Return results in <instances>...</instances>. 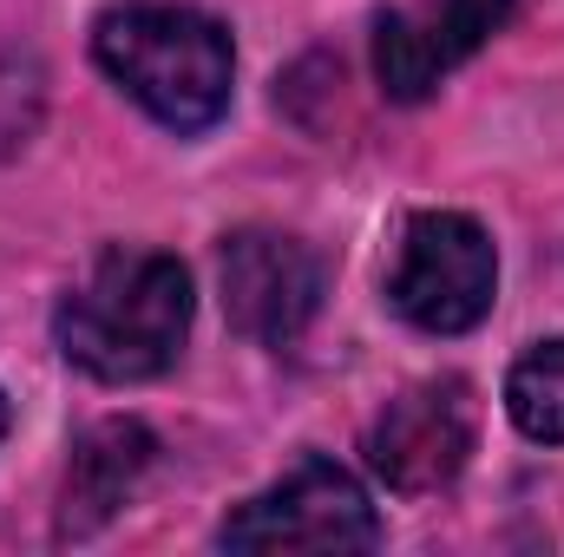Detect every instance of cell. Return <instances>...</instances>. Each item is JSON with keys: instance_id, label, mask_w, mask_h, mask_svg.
Returning a JSON list of instances; mask_svg holds the SVG:
<instances>
[{"instance_id": "1", "label": "cell", "mask_w": 564, "mask_h": 557, "mask_svg": "<svg viewBox=\"0 0 564 557\" xmlns=\"http://www.w3.org/2000/svg\"><path fill=\"white\" fill-rule=\"evenodd\" d=\"M191 270L164 250H106L79 288H66L59 315H53V335H59V354L93 374V381H151L164 374L177 354H184V335H191Z\"/></svg>"}, {"instance_id": "2", "label": "cell", "mask_w": 564, "mask_h": 557, "mask_svg": "<svg viewBox=\"0 0 564 557\" xmlns=\"http://www.w3.org/2000/svg\"><path fill=\"white\" fill-rule=\"evenodd\" d=\"M93 59L126 99H139L177 139L210 132L230 112L237 53H230V33L197 7H171V0L106 7L93 26Z\"/></svg>"}, {"instance_id": "3", "label": "cell", "mask_w": 564, "mask_h": 557, "mask_svg": "<svg viewBox=\"0 0 564 557\" xmlns=\"http://www.w3.org/2000/svg\"><path fill=\"white\" fill-rule=\"evenodd\" d=\"M217 545L224 551H375L381 512L348 466L308 452L276 485H263L224 518Z\"/></svg>"}, {"instance_id": "4", "label": "cell", "mask_w": 564, "mask_h": 557, "mask_svg": "<svg viewBox=\"0 0 564 557\" xmlns=\"http://www.w3.org/2000/svg\"><path fill=\"white\" fill-rule=\"evenodd\" d=\"M492 295H499V256L466 210L408 217L388 270V302L401 308V321L426 335H466L492 315Z\"/></svg>"}, {"instance_id": "5", "label": "cell", "mask_w": 564, "mask_h": 557, "mask_svg": "<svg viewBox=\"0 0 564 557\" xmlns=\"http://www.w3.org/2000/svg\"><path fill=\"white\" fill-rule=\"evenodd\" d=\"M479 439V401L459 374H433L414 381L408 394H394L381 419L368 426V466L388 492H440L466 472Z\"/></svg>"}, {"instance_id": "6", "label": "cell", "mask_w": 564, "mask_h": 557, "mask_svg": "<svg viewBox=\"0 0 564 557\" xmlns=\"http://www.w3.org/2000/svg\"><path fill=\"white\" fill-rule=\"evenodd\" d=\"M217 276H224L230 328L263 341V348H289L315 321V308H322V263H315V250L282 237V230H237V237H224Z\"/></svg>"}, {"instance_id": "7", "label": "cell", "mask_w": 564, "mask_h": 557, "mask_svg": "<svg viewBox=\"0 0 564 557\" xmlns=\"http://www.w3.org/2000/svg\"><path fill=\"white\" fill-rule=\"evenodd\" d=\"M512 20V0H426L408 13H381L375 26V79L394 106H421L440 92L453 66H466L499 26Z\"/></svg>"}, {"instance_id": "8", "label": "cell", "mask_w": 564, "mask_h": 557, "mask_svg": "<svg viewBox=\"0 0 564 557\" xmlns=\"http://www.w3.org/2000/svg\"><path fill=\"white\" fill-rule=\"evenodd\" d=\"M151 452H158V439L144 433L139 419H106V426H93V433L79 439V452H73V472H66L59 538L99 532V525L132 499V485L144 479Z\"/></svg>"}, {"instance_id": "9", "label": "cell", "mask_w": 564, "mask_h": 557, "mask_svg": "<svg viewBox=\"0 0 564 557\" xmlns=\"http://www.w3.org/2000/svg\"><path fill=\"white\" fill-rule=\"evenodd\" d=\"M506 414L525 439L564 446V341H539L506 374Z\"/></svg>"}, {"instance_id": "10", "label": "cell", "mask_w": 564, "mask_h": 557, "mask_svg": "<svg viewBox=\"0 0 564 557\" xmlns=\"http://www.w3.org/2000/svg\"><path fill=\"white\" fill-rule=\"evenodd\" d=\"M0 439H7V394H0Z\"/></svg>"}]
</instances>
